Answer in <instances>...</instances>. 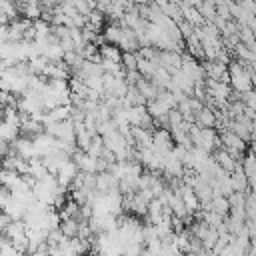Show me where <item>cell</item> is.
I'll return each instance as SVG.
<instances>
[{"label":"cell","instance_id":"cell-26","mask_svg":"<svg viewBox=\"0 0 256 256\" xmlns=\"http://www.w3.org/2000/svg\"><path fill=\"white\" fill-rule=\"evenodd\" d=\"M8 242H10V240H8V238H6V236H4L2 232H0V250H2V248H4V246H6Z\"/></svg>","mask_w":256,"mask_h":256},{"label":"cell","instance_id":"cell-4","mask_svg":"<svg viewBox=\"0 0 256 256\" xmlns=\"http://www.w3.org/2000/svg\"><path fill=\"white\" fill-rule=\"evenodd\" d=\"M174 148V140H172V134L170 130L166 128H158L152 132V150L160 156H166L168 152H172Z\"/></svg>","mask_w":256,"mask_h":256},{"label":"cell","instance_id":"cell-3","mask_svg":"<svg viewBox=\"0 0 256 256\" xmlns=\"http://www.w3.org/2000/svg\"><path fill=\"white\" fill-rule=\"evenodd\" d=\"M220 146L226 148V150H228L230 154H234L236 158H240V156L244 154V150H246V140L226 128V130L220 134Z\"/></svg>","mask_w":256,"mask_h":256},{"label":"cell","instance_id":"cell-18","mask_svg":"<svg viewBox=\"0 0 256 256\" xmlns=\"http://www.w3.org/2000/svg\"><path fill=\"white\" fill-rule=\"evenodd\" d=\"M28 174H30V176H34L36 180H40V178L48 176V174H50V170H48V166L44 164V160L36 156V158H32V160H30V168H28Z\"/></svg>","mask_w":256,"mask_h":256},{"label":"cell","instance_id":"cell-21","mask_svg":"<svg viewBox=\"0 0 256 256\" xmlns=\"http://www.w3.org/2000/svg\"><path fill=\"white\" fill-rule=\"evenodd\" d=\"M184 122H186V120H184V116H182V112H180L178 108H172V110L168 112V128H170V130L180 128Z\"/></svg>","mask_w":256,"mask_h":256},{"label":"cell","instance_id":"cell-17","mask_svg":"<svg viewBox=\"0 0 256 256\" xmlns=\"http://www.w3.org/2000/svg\"><path fill=\"white\" fill-rule=\"evenodd\" d=\"M22 174H18L16 170H8V168H0V184L6 188V190H12L18 182H20Z\"/></svg>","mask_w":256,"mask_h":256},{"label":"cell","instance_id":"cell-19","mask_svg":"<svg viewBox=\"0 0 256 256\" xmlns=\"http://www.w3.org/2000/svg\"><path fill=\"white\" fill-rule=\"evenodd\" d=\"M80 222H82V220H78V218H64V220L60 222V230L64 232V236L76 238V236H78V230H80Z\"/></svg>","mask_w":256,"mask_h":256},{"label":"cell","instance_id":"cell-11","mask_svg":"<svg viewBox=\"0 0 256 256\" xmlns=\"http://www.w3.org/2000/svg\"><path fill=\"white\" fill-rule=\"evenodd\" d=\"M32 142H34V148H36V156L38 158H44L48 152H52L56 148V138L52 134H48V132H42V134L34 136Z\"/></svg>","mask_w":256,"mask_h":256},{"label":"cell","instance_id":"cell-20","mask_svg":"<svg viewBox=\"0 0 256 256\" xmlns=\"http://www.w3.org/2000/svg\"><path fill=\"white\" fill-rule=\"evenodd\" d=\"M20 136V128L18 126H12L8 122H0V140H6V142H14L16 138Z\"/></svg>","mask_w":256,"mask_h":256},{"label":"cell","instance_id":"cell-16","mask_svg":"<svg viewBox=\"0 0 256 256\" xmlns=\"http://www.w3.org/2000/svg\"><path fill=\"white\" fill-rule=\"evenodd\" d=\"M22 14H24V18L34 22L44 16V8L40 2H22Z\"/></svg>","mask_w":256,"mask_h":256},{"label":"cell","instance_id":"cell-24","mask_svg":"<svg viewBox=\"0 0 256 256\" xmlns=\"http://www.w3.org/2000/svg\"><path fill=\"white\" fill-rule=\"evenodd\" d=\"M10 222H12V218H10L4 210H0V232H4V228H6Z\"/></svg>","mask_w":256,"mask_h":256},{"label":"cell","instance_id":"cell-15","mask_svg":"<svg viewBox=\"0 0 256 256\" xmlns=\"http://www.w3.org/2000/svg\"><path fill=\"white\" fill-rule=\"evenodd\" d=\"M230 180H232V188H234V192H246V190L250 188V184H248V176H246V172L242 170V164L230 174Z\"/></svg>","mask_w":256,"mask_h":256},{"label":"cell","instance_id":"cell-8","mask_svg":"<svg viewBox=\"0 0 256 256\" xmlns=\"http://www.w3.org/2000/svg\"><path fill=\"white\" fill-rule=\"evenodd\" d=\"M12 150H14L16 156H20V158H24V160L36 158L34 142H32V138H28V136H22V134H20V136L12 142Z\"/></svg>","mask_w":256,"mask_h":256},{"label":"cell","instance_id":"cell-22","mask_svg":"<svg viewBox=\"0 0 256 256\" xmlns=\"http://www.w3.org/2000/svg\"><path fill=\"white\" fill-rule=\"evenodd\" d=\"M122 66H124V70H138V54L122 52Z\"/></svg>","mask_w":256,"mask_h":256},{"label":"cell","instance_id":"cell-23","mask_svg":"<svg viewBox=\"0 0 256 256\" xmlns=\"http://www.w3.org/2000/svg\"><path fill=\"white\" fill-rule=\"evenodd\" d=\"M8 154H14V150H12V142L0 140V156H8Z\"/></svg>","mask_w":256,"mask_h":256},{"label":"cell","instance_id":"cell-28","mask_svg":"<svg viewBox=\"0 0 256 256\" xmlns=\"http://www.w3.org/2000/svg\"><path fill=\"white\" fill-rule=\"evenodd\" d=\"M2 160H4V156H0V168H2Z\"/></svg>","mask_w":256,"mask_h":256},{"label":"cell","instance_id":"cell-13","mask_svg":"<svg viewBox=\"0 0 256 256\" xmlns=\"http://www.w3.org/2000/svg\"><path fill=\"white\" fill-rule=\"evenodd\" d=\"M96 190L98 192H114V190H120L118 188V178L112 174V172H98L96 174Z\"/></svg>","mask_w":256,"mask_h":256},{"label":"cell","instance_id":"cell-10","mask_svg":"<svg viewBox=\"0 0 256 256\" xmlns=\"http://www.w3.org/2000/svg\"><path fill=\"white\" fill-rule=\"evenodd\" d=\"M204 72L208 80H222L228 82V64L220 60H208L204 64Z\"/></svg>","mask_w":256,"mask_h":256},{"label":"cell","instance_id":"cell-6","mask_svg":"<svg viewBox=\"0 0 256 256\" xmlns=\"http://www.w3.org/2000/svg\"><path fill=\"white\" fill-rule=\"evenodd\" d=\"M180 70H182L186 76H190V78L194 80V84H198V82H204V80H206L204 66H202V64H198V60H196L194 56H182V66H180Z\"/></svg>","mask_w":256,"mask_h":256},{"label":"cell","instance_id":"cell-27","mask_svg":"<svg viewBox=\"0 0 256 256\" xmlns=\"http://www.w3.org/2000/svg\"><path fill=\"white\" fill-rule=\"evenodd\" d=\"M176 256H186V254H184V252H180V250H178V252H176Z\"/></svg>","mask_w":256,"mask_h":256},{"label":"cell","instance_id":"cell-14","mask_svg":"<svg viewBox=\"0 0 256 256\" xmlns=\"http://www.w3.org/2000/svg\"><path fill=\"white\" fill-rule=\"evenodd\" d=\"M12 220H22L24 218V214H26V206L22 204V202H18L16 198H12V194H10V200L4 204V208H2Z\"/></svg>","mask_w":256,"mask_h":256},{"label":"cell","instance_id":"cell-12","mask_svg":"<svg viewBox=\"0 0 256 256\" xmlns=\"http://www.w3.org/2000/svg\"><path fill=\"white\" fill-rule=\"evenodd\" d=\"M194 122L198 126H202V128H214L218 124V112L212 106H202L196 112V120Z\"/></svg>","mask_w":256,"mask_h":256},{"label":"cell","instance_id":"cell-7","mask_svg":"<svg viewBox=\"0 0 256 256\" xmlns=\"http://www.w3.org/2000/svg\"><path fill=\"white\" fill-rule=\"evenodd\" d=\"M78 172H80V170H78L76 162L70 158V160H66V162L56 170V174H54V176H56V180H58V184H60V186L68 188V186L74 182V178L78 176Z\"/></svg>","mask_w":256,"mask_h":256},{"label":"cell","instance_id":"cell-5","mask_svg":"<svg viewBox=\"0 0 256 256\" xmlns=\"http://www.w3.org/2000/svg\"><path fill=\"white\" fill-rule=\"evenodd\" d=\"M156 62H158V66H162L164 70H168L170 74H174L182 66V54L176 52V50H158Z\"/></svg>","mask_w":256,"mask_h":256},{"label":"cell","instance_id":"cell-9","mask_svg":"<svg viewBox=\"0 0 256 256\" xmlns=\"http://www.w3.org/2000/svg\"><path fill=\"white\" fill-rule=\"evenodd\" d=\"M214 160H216V164L224 170V172H228V174H232L238 166H240V162H238V158L234 156V154H230L226 148H222V146H218L216 148V152H214V156H212Z\"/></svg>","mask_w":256,"mask_h":256},{"label":"cell","instance_id":"cell-1","mask_svg":"<svg viewBox=\"0 0 256 256\" xmlns=\"http://www.w3.org/2000/svg\"><path fill=\"white\" fill-rule=\"evenodd\" d=\"M228 82H230L232 90L238 92V94H242V96L246 92H250L252 86H254L250 68L244 62H230L228 64Z\"/></svg>","mask_w":256,"mask_h":256},{"label":"cell","instance_id":"cell-2","mask_svg":"<svg viewBox=\"0 0 256 256\" xmlns=\"http://www.w3.org/2000/svg\"><path fill=\"white\" fill-rule=\"evenodd\" d=\"M62 190H66V188L58 184V180H56V176H54V174H48V176H44V178L36 180V184H34V188H32L34 198H36L38 202L48 204V206H52V204H54V198H56Z\"/></svg>","mask_w":256,"mask_h":256},{"label":"cell","instance_id":"cell-25","mask_svg":"<svg viewBox=\"0 0 256 256\" xmlns=\"http://www.w3.org/2000/svg\"><path fill=\"white\" fill-rule=\"evenodd\" d=\"M8 42V24H0V44Z\"/></svg>","mask_w":256,"mask_h":256}]
</instances>
